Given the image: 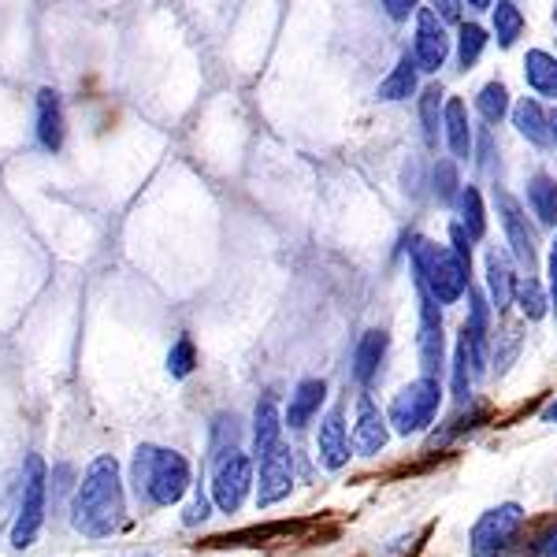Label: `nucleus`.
<instances>
[{
	"label": "nucleus",
	"instance_id": "aec40b11",
	"mask_svg": "<svg viewBox=\"0 0 557 557\" xmlns=\"http://www.w3.org/2000/svg\"><path fill=\"white\" fill-rule=\"evenodd\" d=\"M491 41L498 45L502 52H509V49H517L520 38H524V30H528V15H524V8L517 4V0H494L491 4Z\"/></svg>",
	"mask_w": 557,
	"mask_h": 557
},
{
	"label": "nucleus",
	"instance_id": "473e14b6",
	"mask_svg": "<svg viewBox=\"0 0 557 557\" xmlns=\"http://www.w3.org/2000/svg\"><path fill=\"white\" fill-rule=\"evenodd\" d=\"M231 446H238V417L235 412H220L212 420V457L231 450Z\"/></svg>",
	"mask_w": 557,
	"mask_h": 557
},
{
	"label": "nucleus",
	"instance_id": "e433bc0d",
	"mask_svg": "<svg viewBox=\"0 0 557 557\" xmlns=\"http://www.w3.org/2000/svg\"><path fill=\"white\" fill-rule=\"evenodd\" d=\"M539 420H543V424H554V428H557V398L546 401L543 412H539Z\"/></svg>",
	"mask_w": 557,
	"mask_h": 557
},
{
	"label": "nucleus",
	"instance_id": "72a5a7b5",
	"mask_svg": "<svg viewBox=\"0 0 557 557\" xmlns=\"http://www.w3.org/2000/svg\"><path fill=\"white\" fill-rule=\"evenodd\" d=\"M380 8L391 23H409L424 8V0H380Z\"/></svg>",
	"mask_w": 557,
	"mask_h": 557
},
{
	"label": "nucleus",
	"instance_id": "2eb2a0df",
	"mask_svg": "<svg viewBox=\"0 0 557 557\" xmlns=\"http://www.w3.org/2000/svg\"><path fill=\"white\" fill-rule=\"evenodd\" d=\"M509 123L528 146L535 149H550L554 146V134H550V108L543 104V97H520L509 108Z\"/></svg>",
	"mask_w": 557,
	"mask_h": 557
},
{
	"label": "nucleus",
	"instance_id": "c9c22d12",
	"mask_svg": "<svg viewBox=\"0 0 557 557\" xmlns=\"http://www.w3.org/2000/svg\"><path fill=\"white\" fill-rule=\"evenodd\" d=\"M186 528H197V524H205V520H209V498H205L201 491L194 494V502L190 506H186Z\"/></svg>",
	"mask_w": 557,
	"mask_h": 557
},
{
	"label": "nucleus",
	"instance_id": "a878e982",
	"mask_svg": "<svg viewBox=\"0 0 557 557\" xmlns=\"http://www.w3.org/2000/svg\"><path fill=\"white\" fill-rule=\"evenodd\" d=\"M38 141L49 152H60V146H64V104H60L57 89L38 94Z\"/></svg>",
	"mask_w": 557,
	"mask_h": 557
},
{
	"label": "nucleus",
	"instance_id": "b1692460",
	"mask_svg": "<svg viewBox=\"0 0 557 557\" xmlns=\"http://www.w3.org/2000/svg\"><path fill=\"white\" fill-rule=\"evenodd\" d=\"M454 220L461 223L465 231H469V238L472 242H483L487 238V201H483V190L475 183H465L461 186V194H457V201H454Z\"/></svg>",
	"mask_w": 557,
	"mask_h": 557
},
{
	"label": "nucleus",
	"instance_id": "393cba45",
	"mask_svg": "<svg viewBox=\"0 0 557 557\" xmlns=\"http://www.w3.org/2000/svg\"><path fill=\"white\" fill-rule=\"evenodd\" d=\"M491 45V30L475 20H461L454 30V60H457V71H472L475 64L483 60Z\"/></svg>",
	"mask_w": 557,
	"mask_h": 557
},
{
	"label": "nucleus",
	"instance_id": "f03ea898",
	"mask_svg": "<svg viewBox=\"0 0 557 557\" xmlns=\"http://www.w3.org/2000/svg\"><path fill=\"white\" fill-rule=\"evenodd\" d=\"M406 253H409L417 290L431 294L443 309L446 305L465 301V294H469V286H472V264L457 253L450 242H431L424 235H412Z\"/></svg>",
	"mask_w": 557,
	"mask_h": 557
},
{
	"label": "nucleus",
	"instance_id": "4c0bfd02",
	"mask_svg": "<svg viewBox=\"0 0 557 557\" xmlns=\"http://www.w3.org/2000/svg\"><path fill=\"white\" fill-rule=\"evenodd\" d=\"M546 286H550V301H554V312H557V268H546Z\"/></svg>",
	"mask_w": 557,
	"mask_h": 557
},
{
	"label": "nucleus",
	"instance_id": "f3484780",
	"mask_svg": "<svg viewBox=\"0 0 557 557\" xmlns=\"http://www.w3.org/2000/svg\"><path fill=\"white\" fill-rule=\"evenodd\" d=\"M424 89V71H420L417 57L406 49L398 57V64L391 67V75L375 86V101L383 104H401V101H417V94Z\"/></svg>",
	"mask_w": 557,
	"mask_h": 557
},
{
	"label": "nucleus",
	"instance_id": "423d86ee",
	"mask_svg": "<svg viewBox=\"0 0 557 557\" xmlns=\"http://www.w3.org/2000/svg\"><path fill=\"white\" fill-rule=\"evenodd\" d=\"M212 502L223 509V513H238L246 506L249 491L257 487L253 475V461L249 454H242V446H231V450L212 457Z\"/></svg>",
	"mask_w": 557,
	"mask_h": 557
},
{
	"label": "nucleus",
	"instance_id": "7c9ffc66",
	"mask_svg": "<svg viewBox=\"0 0 557 557\" xmlns=\"http://www.w3.org/2000/svg\"><path fill=\"white\" fill-rule=\"evenodd\" d=\"M520 349H524V335H520L517 323H506L502 335L494 338V375H506L517 364Z\"/></svg>",
	"mask_w": 557,
	"mask_h": 557
},
{
	"label": "nucleus",
	"instance_id": "412c9836",
	"mask_svg": "<svg viewBox=\"0 0 557 557\" xmlns=\"http://www.w3.org/2000/svg\"><path fill=\"white\" fill-rule=\"evenodd\" d=\"M524 205L539 227L557 231V178L550 172H535L524 183Z\"/></svg>",
	"mask_w": 557,
	"mask_h": 557
},
{
	"label": "nucleus",
	"instance_id": "a211bd4d",
	"mask_svg": "<svg viewBox=\"0 0 557 557\" xmlns=\"http://www.w3.org/2000/svg\"><path fill=\"white\" fill-rule=\"evenodd\" d=\"M386 349H391V335L383 327H368L354 346V380L361 386H372L380 380V368L386 361Z\"/></svg>",
	"mask_w": 557,
	"mask_h": 557
},
{
	"label": "nucleus",
	"instance_id": "7ed1b4c3",
	"mask_svg": "<svg viewBox=\"0 0 557 557\" xmlns=\"http://www.w3.org/2000/svg\"><path fill=\"white\" fill-rule=\"evenodd\" d=\"M131 480L138 498L152 509H168L175 502H183V494L190 491V461L164 446H138L131 465Z\"/></svg>",
	"mask_w": 557,
	"mask_h": 557
},
{
	"label": "nucleus",
	"instance_id": "c756f323",
	"mask_svg": "<svg viewBox=\"0 0 557 557\" xmlns=\"http://www.w3.org/2000/svg\"><path fill=\"white\" fill-rule=\"evenodd\" d=\"M283 417H278V409H275V401L272 398H264V401H257V412H253V454H268V450H275L278 443H283Z\"/></svg>",
	"mask_w": 557,
	"mask_h": 557
},
{
	"label": "nucleus",
	"instance_id": "f257e3e1",
	"mask_svg": "<svg viewBox=\"0 0 557 557\" xmlns=\"http://www.w3.org/2000/svg\"><path fill=\"white\" fill-rule=\"evenodd\" d=\"M123 520H127V494H123L120 461L112 454H101L83 472V483L71 502V524L86 539H108L120 532Z\"/></svg>",
	"mask_w": 557,
	"mask_h": 557
},
{
	"label": "nucleus",
	"instance_id": "a19ab883",
	"mask_svg": "<svg viewBox=\"0 0 557 557\" xmlns=\"http://www.w3.org/2000/svg\"><path fill=\"white\" fill-rule=\"evenodd\" d=\"M550 134H554V149H557V108H550Z\"/></svg>",
	"mask_w": 557,
	"mask_h": 557
},
{
	"label": "nucleus",
	"instance_id": "ddd939ff",
	"mask_svg": "<svg viewBox=\"0 0 557 557\" xmlns=\"http://www.w3.org/2000/svg\"><path fill=\"white\" fill-rule=\"evenodd\" d=\"M391 420H386V412L375 406L372 394H361L357 398V417H354V435H349V443H354V454L361 457H380L386 450V443H391Z\"/></svg>",
	"mask_w": 557,
	"mask_h": 557
},
{
	"label": "nucleus",
	"instance_id": "79ce46f5",
	"mask_svg": "<svg viewBox=\"0 0 557 557\" xmlns=\"http://www.w3.org/2000/svg\"><path fill=\"white\" fill-rule=\"evenodd\" d=\"M131 557H152V554H131Z\"/></svg>",
	"mask_w": 557,
	"mask_h": 557
},
{
	"label": "nucleus",
	"instance_id": "5701e85b",
	"mask_svg": "<svg viewBox=\"0 0 557 557\" xmlns=\"http://www.w3.org/2000/svg\"><path fill=\"white\" fill-rule=\"evenodd\" d=\"M323 401H327V383L301 380L290 394V406H286V412H283V424L290 431H301L305 424H312V417L320 412Z\"/></svg>",
	"mask_w": 557,
	"mask_h": 557
},
{
	"label": "nucleus",
	"instance_id": "ea45409f",
	"mask_svg": "<svg viewBox=\"0 0 557 557\" xmlns=\"http://www.w3.org/2000/svg\"><path fill=\"white\" fill-rule=\"evenodd\" d=\"M543 554H546V557H557V532H550V539H546Z\"/></svg>",
	"mask_w": 557,
	"mask_h": 557
},
{
	"label": "nucleus",
	"instance_id": "58836bf2",
	"mask_svg": "<svg viewBox=\"0 0 557 557\" xmlns=\"http://www.w3.org/2000/svg\"><path fill=\"white\" fill-rule=\"evenodd\" d=\"M491 4H494V0H465V8H469V12H491Z\"/></svg>",
	"mask_w": 557,
	"mask_h": 557
},
{
	"label": "nucleus",
	"instance_id": "9d476101",
	"mask_svg": "<svg viewBox=\"0 0 557 557\" xmlns=\"http://www.w3.org/2000/svg\"><path fill=\"white\" fill-rule=\"evenodd\" d=\"M420 298V320H417V361L424 375H438L443 380L446 368V320H443V305L431 294L417 290Z\"/></svg>",
	"mask_w": 557,
	"mask_h": 557
},
{
	"label": "nucleus",
	"instance_id": "9b49d317",
	"mask_svg": "<svg viewBox=\"0 0 557 557\" xmlns=\"http://www.w3.org/2000/svg\"><path fill=\"white\" fill-rule=\"evenodd\" d=\"M260 472H257V506L272 509L283 498H290L294 491V454L286 450V443H278L275 450L257 457Z\"/></svg>",
	"mask_w": 557,
	"mask_h": 557
},
{
	"label": "nucleus",
	"instance_id": "cd10ccee",
	"mask_svg": "<svg viewBox=\"0 0 557 557\" xmlns=\"http://www.w3.org/2000/svg\"><path fill=\"white\" fill-rule=\"evenodd\" d=\"M513 305H517L520 317H524L528 323H539V320L546 317V312L554 309V301H550V286H546L539 275H524V272H520V278H517V294H513Z\"/></svg>",
	"mask_w": 557,
	"mask_h": 557
},
{
	"label": "nucleus",
	"instance_id": "f704fd0d",
	"mask_svg": "<svg viewBox=\"0 0 557 557\" xmlns=\"http://www.w3.org/2000/svg\"><path fill=\"white\" fill-rule=\"evenodd\" d=\"M428 8H435V12L443 15L450 26H457L465 20V0H428Z\"/></svg>",
	"mask_w": 557,
	"mask_h": 557
},
{
	"label": "nucleus",
	"instance_id": "6e6552de",
	"mask_svg": "<svg viewBox=\"0 0 557 557\" xmlns=\"http://www.w3.org/2000/svg\"><path fill=\"white\" fill-rule=\"evenodd\" d=\"M524 528V509L517 502H502L487 509L469 532V554L472 557H502L513 546L517 532Z\"/></svg>",
	"mask_w": 557,
	"mask_h": 557
},
{
	"label": "nucleus",
	"instance_id": "0eeeda50",
	"mask_svg": "<svg viewBox=\"0 0 557 557\" xmlns=\"http://www.w3.org/2000/svg\"><path fill=\"white\" fill-rule=\"evenodd\" d=\"M409 52L417 57L424 75H438V71L446 67V60L454 57V30L435 8H420V12L412 15Z\"/></svg>",
	"mask_w": 557,
	"mask_h": 557
},
{
	"label": "nucleus",
	"instance_id": "dca6fc26",
	"mask_svg": "<svg viewBox=\"0 0 557 557\" xmlns=\"http://www.w3.org/2000/svg\"><path fill=\"white\" fill-rule=\"evenodd\" d=\"M443 146L457 160V164H472V149H475V127L469 120V104L461 97H446V112H443Z\"/></svg>",
	"mask_w": 557,
	"mask_h": 557
},
{
	"label": "nucleus",
	"instance_id": "20e7f679",
	"mask_svg": "<svg viewBox=\"0 0 557 557\" xmlns=\"http://www.w3.org/2000/svg\"><path fill=\"white\" fill-rule=\"evenodd\" d=\"M443 380L438 375H424L420 372L417 380L401 386L394 394L391 409H386V420H391L394 435H424V431L435 424L438 409H443Z\"/></svg>",
	"mask_w": 557,
	"mask_h": 557
},
{
	"label": "nucleus",
	"instance_id": "4468645a",
	"mask_svg": "<svg viewBox=\"0 0 557 557\" xmlns=\"http://www.w3.org/2000/svg\"><path fill=\"white\" fill-rule=\"evenodd\" d=\"M349 435H346V417L343 409H331L327 417L320 420V431H317V461L323 472H343L349 465Z\"/></svg>",
	"mask_w": 557,
	"mask_h": 557
},
{
	"label": "nucleus",
	"instance_id": "39448f33",
	"mask_svg": "<svg viewBox=\"0 0 557 557\" xmlns=\"http://www.w3.org/2000/svg\"><path fill=\"white\" fill-rule=\"evenodd\" d=\"M491 201H494V212H498V223H502V235H506V249L513 253L517 268L524 275H535L539 268V223L532 220L524 201H517L513 194L506 190L502 183L491 186Z\"/></svg>",
	"mask_w": 557,
	"mask_h": 557
},
{
	"label": "nucleus",
	"instance_id": "1a4fd4ad",
	"mask_svg": "<svg viewBox=\"0 0 557 557\" xmlns=\"http://www.w3.org/2000/svg\"><path fill=\"white\" fill-rule=\"evenodd\" d=\"M45 524V461L38 454L26 457V472H23V502H20V517H15L12 528V546L15 550H26L34 546Z\"/></svg>",
	"mask_w": 557,
	"mask_h": 557
},
{
	"label": "nucleus",
	"instance_id": "c85d7f7f",
	"mask_svg": "<svg viewBox=\"0 0 557 557\" xmlns=\"http://www.w3.org/2000/svg\"><path fill=\"white\" fill-rule=\"evenodd\" d=\"M461 168H465V164H457L450 152H446V157H435V160H431V175H428L431 197H435L438 205H446V209H454L457 194H461V186H465Z\"/></svg>",
	"mask_w": 557,
	"mask_h": 557
},
{
	"label": "nucleus",
	"instance_id": "f8f14e48",
	"mask_svg": "<svg viewBox=\"0 0 557 557\" xmlns=\"http://www.w3.org/2000/svg\"><path fill=\"white\" fill-rule=\"evenodd\" d=\"M517 278H520V268L513 253H509L506 246H487V253H483V290H487L494 312L513 309Z\"/></svg>",
	"mask_w": 557,
	"mask_h": 557
},
{
	"label": "nucleus",
	"instance_id": "4be33fe9",
	"mask_svg": "<svg viewBox=\"0 0 557 557\" xmlns=\"http://www.w3.org/2000/svg\"><path fill=\"white\" fill-rule=\"evenodd\" d=\"M524 86L543 101H557V52L550 49H528L524 64H520Z\"/></svg>",
	"mask_w": 557,
	"mask_h": 557
},
{
	"label": "nucleus",
	"instance_id": "bb28decb",
	"mask_svg": "<svg viewBox=\"0 0 557 557\" xmlns=\"http://www.w3.org/2000/svg\"><path fill=\"white\" fill-rule=\"evenodd\" d=\"M472 108L475 115H480L487 127H498L502 120H509V108H513V94H509V86L502 83V78H491V83H483L475 89L472 97Z\"/></svg>",
	"mask_w": 557,
	"mask_h": 557
},
{
	"label": "nucleus",
	"instance_id": "2f4dec72",
	"mask_svg": "<svg viewBox=\"0 0 557 557\" xmlns=\"http://www.w3.org/2000/svg\"><path fill=\"white\" fill-rule=\"evenodd\" d=\"M197 368V346L190 335H178L175 346L168 349V372H172V380H186Z\"/></svg>",
	"mask_w": 557,
	"mask_h": 557
},
{
	"label": "nucleus",
	"instance_id": "6ab92c4d",
	"mask_svg": "<svg viewBox=\"0 0 557 557\" xmlns=\"http://www.w3.org/2000/svg\"><path fill=\"white\" fill-rule=\"evenodd\" d=\"M443 112H446V89L438 83H428L417 94L420 138H424L428 152H438V146H443Z\"/></svg>",
	"mask_w": 557,
	"mask_h": 557
}]
</instances>
